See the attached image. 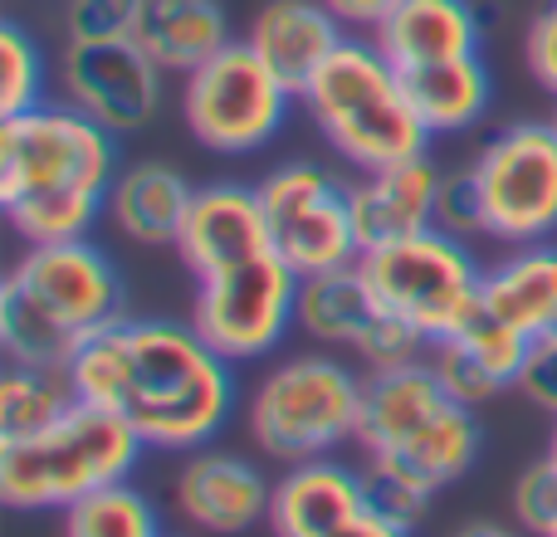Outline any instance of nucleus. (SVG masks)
<instances>
[{
  "instance_id": "4",
  "label": "nucleus",
  "mask_w": 557,
  "mask_h": 537,
  "mask_svg": "<svg viewBox=\"0 0 557 537\" xmlns=\"http://www.w3.org/2000/svg\"><path fill=\"white\" fill-rule=\"evenodd\" d=\"M298 103L352 172H382L431 147V133L406 98L401 68L376 49L372 35H347L298 88Z\"/></svg>"
},
{
  "instance_id": "18",
  "label": "nucleus",
  "mask_w": 557,
  "mask_h": 537,
  "mask_svg": "<svg viewBox=\"0 0 557 537\" xmlns=\"http://www.w3.org/2000/svg\"><path fill=\"white\" fill-rule=\"evenodd\" d=\"M250 49L284 78L288 88H304L323 68V59L347 39L337 15L323 0H264L245 29Z\"/></svg>"
},
{
  "instance_id": "1",
  "label": "nucleus",
  "mask_w": 557,
  "mask_h": 537,
  "mask_svg": "<svg viewBox=\"0 0 557 537\" xmlns=\"http://www.w3.org/2000/svg\"><path fill=\"white\" fill-rule=\"evenodd\" d=\"M64 372L78 401L123 415L147 450L162 454L206 450L235 415V362L172 317H117Z\"/></svg>"
},
{
  "instance_id": "34",
  "label": "nucleus",
  "mask_w": 557,
  "mask_h": 537,
  "mask_svg": "<svg viewBox=\"0 0 557 537\" xmlns=\"http://www.w3.org/2000/svg\"><path fill=\"white\" fill-rule=\"evenodd\" d=\"M519 391L529 396L539 411H553L557 415V333L539 337L523 362V376H519Z\"/></svg>"
},
{
  "instance_id": "16",
  "label": "nucleus",
  "mask_w": 557,
  "mask_h": 537,
  "mask_svg": "<svg viewBox=\"0 0 557 537\" xmlns=\"http://www.w3.org/2000/svg\"><path fill=\"white\" fill-rule=\"evenodd\" d=\"M367 513L362 464H343L337 454L304 464H284L270 499V533L274 537H327L333 528Z\"/></svg>"
},
{
  "instance_id": "11",
  "label": "nucleus",
  "mask_w": 557,
  "mask_h": 537,
  "mask_svg": "<svg viewBox=\"0 0 557 537\" xmlns=\"http://www.w3.org/2000/svg\"><path fill=\"white\" fill-rule=\"evenodd\" d=\"M294 303H298V274L270 250L235 268H221L211 278H196L191 327L225 362L235 366L264 362L298 327Z\"/></svg>"
},
{
  "instance_id": "10",
  "label": "nucleus",
  "mask_w": 557,
  "mask_h": 537,
  "mask_svg": "<svg viewBox=\"0 0 557 537\" xmlns=\"http://www.w3.org/2000/svg\"><path fill=\"white\" fill-rule=\"evenodd\" d=\"M255 191L270 215L274 254L298 278L362 260L352 221V182H343L337 172L318 162H284L264 172Z\"/></svg>"
},
{
  "instance_id": "13",
  "label": "nucleus",
  "mask_w": 557,
  "mask_h": 537,
  "mask_svg": "<svg viewBox=\"0 0 557 537\" xmlns=\"http://www.w3.org/2000/svg\"><path fill=\"white\" fill-rule=\"evenodd\" d=\"M270 499L274 484L260 464L221 445L182 454V470L172 479L176 519L206 537H240L255 523H270Z\"/></svg>"
},
{
  "instance_id": "39",
  "label": "nucleus",
  "mask_w": 557,
  "mask_h": 537,
  "mask_svg": "<svg viewBox=\"0 0 557 537\" xmlns=\"http://www.w3.org/2000/svg\"><path fill=\"white\" fill-rule=\"evenodd\" d=\"M548 123H553V133H557V98H553V113H548Z\"/></svg>"
},
{
  "instance_id": "9",
  "label": "nucleus",
  "mask_w": 557,
  "mask_h": 537,
  "mask_svg": "<svg viewBox=\"0 0 557 537\" xmlns=\"http://www.w3.org/2000/svg\"><path fill=\"white\" fill-rule=\"evenodd\" d=\"M484 201V240L543 245L557 240V133L553 123H509L474 152Z\"/></svg>"
},
{
  "instance_id": "26",
  "label": "nucleus",
  "mask_w": 557,
  "mask_h": 537,
  "mask_svg": "<svg viewBox=\"0 0 557 537\" xmlns=\"http://www.w3.org/2000/svg\"><path fill=\"white\" fill-rule=\"evenodd\" d=\"M74 382L64 366H25L10 362L0 382V440H25V435L54 425L74 405Z\"/></svg>"
},
{
  "instance_id": "28",
  "label": "nucleus",
  "mask_w": 557,
  "mask_h": 537,
  "mask_svg": "<svg viewBox=\"0 0 557 537\" xmlns=\"http://www.w3.org/2000/svg\"><path fill=\"white\" fill-rule=\"evenodd\" d=\"M49 103V59L15 20L0 25V117Z\"/></svg>"
},
{
  "instance_id": "14",
  "label": "nucleus",
  "mask_w": 557,
  "mask_h": 537,
  "mask_svg": "<svg viewBox=\"0 0 557 537\" xmlns=\"http://www.w3.org/2000/svg\"><path fill=\"white\" fill-rule=\"evenodd\" d=\"M172 250L182 254V264L196 278H211L221 268L255 260V254H270L274 235H270V215L260 205V191L240 182L196 186L191 211H186V225Z\"/></svg>"
},
{
  "instance_id": "20",
  "label": "nucleus",
  "mask_w": 557,
  "mask_h": 537,
  "mask_svg": "<svg viewBox=\"0 0 557 537\" xmlns=\"http://www.w3.org/2000/svg\"><path fill=\"white\" fill-rule=\"evenodd\" d=\"M372 39L396 68H421L441 59L480 54L484 20L470 0H401Z\"/></svg>"
},
{
  "instance_id": "29",
  "label": "nucleus",
  "mask_w": 557,
  "mask_h": 537,
  "mask_svg": "<svg viewBox=\"0 0 557 537\" xmlns=\"http://www.w3.org/2000/svg\"><path fill=\"white\" fill-rule=\"evenodd\" d=\"M147 0H64V39L69 45H108L137 39Z\"/></svg>"
},
{
  "instance_id": "27",
  "label": "nucleus",
  "mask_w": 557,
  "mask_h": 537,
  "mask_svg": "<svg viewBox=\"0 0 557 537\" xmlns=\"http://www.w3.org/2000/svg\"><path fill=\"white\" fill-rule=\"evenodd\" d=\"M64 537H166L152 499L137 494L133 484H113L74 509H64Z\"/></svg>"
},
{
  "instance_id": "19",
  "label": "nucleus",
  "mask_w": 557,
  "mask_h": 537,
  "mask_svg": "<svg viewBox=\"0 0 557 537\" xmlns=\"http://www.w3.org/2000/svg\"><path fill=\"white\" fill-rule=\"evenodd\" d=\"M455 396L445 391V382L435 376V366L425 362V357L411 366H392V372H367L357 454H386V450H396V445H406Z\"/></svg>"
},
{
  "instance_id": "24",
  "label": "nucleus",
  "mask_w": 557,
  "mask_h": 537,
  "mask_svg": "<svg viewBox=\"0 0 557 537\" xmlns=\"http://www.w3.org/2000/svg\"><path fill=\"white\" fill-rule=\"evenodd\" d=\"M376 313H382V308H376L372 288H367L357 264L298 278L294 323L308 342L327 347V352H357V342H362V333L372 327Z\"/></svg>"
},
{
  "instance_id": "38",
  "label": "nucleus",
  "mask_w": 557,
  "mask_h": 537,
  "mask_svg": "<svg viewBox=\"0 0 557 537\" xmlns=\"http://www.w3.org/2000/svg\"><path fill=\"white\" fill-rule=\"evenodd\" d=\"M548 454L557 460V415H553V435H548Z\"/></svg>"
},
{
  "instance_id": "7",
  "label": "nucleus",
  "mask_w": 557,
  "mask_h": 537,
  "mask_svg": "<svg viewBox=\"0 0 557 537\" xmlns=\"http://www.w3.org/2000/svg\"><path fill=\"white\" fill-rule=\"evenodd\" d=\"M357 268H362L376 308L416 327L425 342L455 337L484 303V264L474 260L460 235L441 230V225L376 245L357 260Z\"/></svg>"
},
{
  "instance_id": "23",
  "label": "nucleus",
  "mask_w": 557,
  "mask_h": 537,
  "mask_svg": "<svg viewBox=\"0 0 557 537\" xmlns=\"http://www.w3.org/2000/svg\"><path fill=\"white\" fill-rule=\"evenodd\" d=\"M406 98H411L416 117L431 137H455L484 123L494 103V74L484 64V54H460L441 59V64L401 68Z\"/></svg>"
},
{
  "instance_id": "15",
  "label": "nucleus",
  "mask_w": 557,
  "mask_h": 537,
  "mask_svg": "<svg viewBox=\"0 0 557 537\" xmlns=\"http://www.w3.org/2000/svg\"><path fill=\"white\" fill-rule=\"evenodd\" d=\"M441 182L445 172L431 162V152L406 157L382 172H357L352 182V221L362 254L376 245L406 240L435 225V205H441Z\"/></svg>"
},
{
  "instance_id": "31",
  "label": "nucleus",
  "mask_w": 557,
  "mask_h": 537,
  "mask_svg": "<svg viewBox=\"0 0 557 537\" xmlns=\"http://www.w3.org/2000/svg\"><path fill=\"white\" fill-rule=\"evenodd\" d=\"M425 352H431V342H425L416 327H406L401 317H392V313H376L352 357L362 362V372H392V366L421 362Z\"/></svg>"
},
{
  "instance_id": "41",
  "label": "nucleus",
  "mask_w": 557,
  "mask_h": 537,
  "mask_svg": "<svg viewBox=\"0 0 557 537\" xmlns=\"http://www.w3.org/2000/svg\"><path fill=\"white\" fill-rule=\"evenodd\" d=\"M553 333H557V323H553Z\"/></svg>"
},
{
  "instance_id": "40",
  "label": "nucleus",
  "mask_w": 557,
  "mask_h": 537,
  "mask_svg": "<svg viewBox=\"0 0 557 537\" xmlns=\"http://www.w3.org/2000/svg\"><path fill=\"white\" fill-rule=\"evenodd\" d=\"M548 537H557V528H553V533H548Z\"/></svg>"
},
{
  "instance_id": "37",
  "label": "nucleus",
  "mask_w": 557,
  "mask_h": 537,
  "mask_svg": "<svg viewBox=\"0 0 557 537\" xmlns=\"http://www.w3.org/2000/svg\"><path fill=\"white\" fill-rule=\"evenodd\" d=\"M450 537H529L519 528V523H499V519H470V523H460Z\"/></svg>"
},
{
  "instance_id": "8",
  "label": "nucleus",
  "mask_w": 557,
  "mask_h": 537,
  "mask_svg": "<svg viewBox=\"0 0 557 537\" xmlns=\"http://www.w3.org/2000/svg\"><path fill=\"white\" fill-rule=\"evenodd\" d=\"M294 98L298 93L255 54L250 39H231L182 78V123L206 152L255 157L284 133Z\"/></svg>"
},
{
  "instance_id": "32",
  "label": "nucleus",
  "mask_w": 557,
  "mask_h": 537,
  "mask_svg": "<svg viewBox=\"0 0 557 537\" xmlns=\"http://www.w3.org/2000/svg\"><path fill=\"white\" fill-rule=\"evenodd\" d=\"M435 225L460 240H484V201H480V182L474 166H455L441 182V205H435Z\"/></svg>"
},
{
  "instance_id": "12",
  "label": "nucleus",
  "mask_w": 557,
  "mask_h": 537,
  "mask_svg": "<svg viewBox=\"0 0 557 537\" xmlns=\"http://www.w3.org/2000/svg\"><path fill=\"white\" fill-rule=\"evenodd\" d=\"M166 74L137 39H108V45H69L59 54V93L88 113L113 137H133L162 113Z\"/></svg>"
},
{
  "instance_id": "22",
  "label": "nucleus",
  "mask_w": 557,
  "mask_h": 537,
  "mask_svg": "<svg viewBox=\"0 0 557 537\" xmlns=\"http://www.w3.org/2000/svg\"><path fill=\"white\" fill-rule=\"evenodd\" d=\"M484 313L519 327L523 337H548L557 323V240L519 245L484 268Z\"/></svg>"
},
{
  "instance_id": "6",
  "label": "nucleus",
  "mask_w": 557,
  "mask_h": 537,
  "mask_svg": "<svg viewBox=\"0 0 557 537\" xmlns=\"http://www.w3.org/2000/svg\"><path fill=\"white\" fill-rule=\"evenodd\" d=\"M367 372H352L337 352H294L255 382L245 425L264 460L304 464L357 445Z\"/></svg>"
},
{
  "instance_id": "21",
  "label": "nucleus",
  "mask_w": 557,
  "mask_h": 537,
  "mask_svg": "<svg viewBox=\"0 0 557 537\" xmlns=\"http://www.w3.org/2000/svg\"><path fill=\"white\" fill-rule=\"evenodd\" d=\"M196 186L172 162H127L117 166L108 191V225L133 245H176L191 211Z\"/></svg>"
},
{
  "instance_id": "17",
  "label": "nucleus",
  "mask_w": 557,
  "mask_h": 537,
  "mask_svg": "<svg viewBox=\"0 0 557 537\" xmlns=\"http://www.w3.org/2000/svg\"><path fill=\"white\" fill-rule=\"evenodd\" d=\"M474 460H480V421H474V405L465 401H450L431 425H421L396 450L362 454L367 470L392 474V479L411 484V489L431 494V499L445 494L450 484H460L474 470Z\"/></svg>"
},
{
  "instance_id": "2",
  "label": "nucleus",
  "mask_w": 557,
  "mask_h": 537,
  "mask_svg": "<svg viewBox=\"0 0 557 537\" xmlns=\"http://www.w3.org/2000/svg\"><path fill=\"white\" fill-rule=\"evenodd\" d=\"M117 176V137L49 98L0 117V205L25 245L84 240L108 215Z\"/></svg>"
},
{
  "instance_id": "33",
  "label": "nucleus",
  "mask_w": 557,
  "mask_h": 537,
  "mask_svg": "<svg viewBox=\"0 0 557 537\" xmlns=\"http://www.w3.org/2000/svg\"><path fill=\"white\" fill-rule=\"evenodd\" d=\"M523 64L539 78V88H548L557 98V0L539 10L529 20V35H523Z\"/></svg>"
},
{
  "instance_id": "35",
  "label": "nucleus",
  "mask_w": 557,
  "mask_h": 537,
  "mask_svg": "<svg viewBox=\"0 0 557 537\" xmlns=\"http://www.w3.org/2000/svg\"><path fill=\"white\" fill-rule=\"evenodd\" d=\"M327 10L337 15V25L347 29V35H376L382 29V20L392 15L401 0H323Z\"/></svg>"
},
{
  "instance_id": "30",
  "label": "nucleus",
  "mask_w": 557,
  "mask_h": 537,
  "mask_svg": "<svg viewBox=\"0 0 557 537\" xmlns=\"http://www.w3.org/2000/svg\"><path fill=\"white\" fill-rule=\"evenodd\" d=\"M509 513L529 537H548L557 528V460L539 454L533 464H523V474L513 479Z\"/></svg>"
},
{
  "instance_id": "36",
  "label": "nucleus",
  "mask_w": 557,
  "mask_h": 537,
  "mask_svg": "<svg viewBox=\"0 0 557 537\" xmlns=\"http://www.w3.org/2000/svg\"><path fill=\"white\" fill-rule=\"evenodd\" d=\"M327 537H411V528H401V523L382 519V513H357L352 523H343V528H333Z\"/></svg>"
},
{
  "instance_id": "25",
  "label": "nucleus",
  "mask_w": 557,
  "mask_h": 537,
  "mask_svg": "<svg viewBox=\"0 0 557 537\" xmlns=\"http://www.w3.org/2000/svg\"><path fill=\"white\" fill-rule=\"evenodd\" d=\"M137 45L157 59L162 74L186 78L231 45V15L221 0H147Z\"/></svg>"
},
{
  "instance_id": "3",
  "label": "nucleus",
  "mask_w": 557,
  "mask_h": 537,
  "mask_svg": "<svg viewBox=\"0 0 557 537\" xmlns=\"http://www.w3.org/2000/svg\"><path fill=\"white\" fill-rule=\"evenodd\" d=\"M123 317V274L94 240L29 245L0 284L5 362L69 366V357Z\"/></svg>"
},
{
  "instance_id": "5",
  "label": "nucleus",
  "mask_w": 557,
  "mask_h": 537,
  "mask_svg": "<svg viewBox=\"0 0 557 537\" xmlns=\"http://www.w3.org/2000/svg\"><path fill=\"white\" fill-rule=\"evenodd\" d=\"M143 454V435L123 415L74 401L45 430L0 440V503L15 513H64L88 494L127 484Z\"/></svg>"
}]
</instances>
